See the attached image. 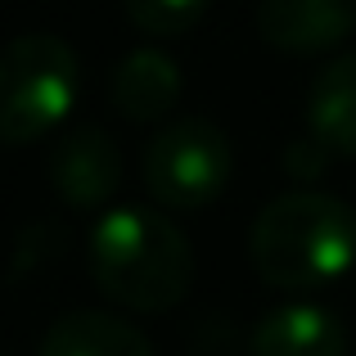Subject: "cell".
Segmentation results:
<instances>
[{
    "label": "cell",
    "mask_w": 356,
    "mask_h": 356,
    "mask_svg": "<svg viewBox=\"0 0 356 356\" xmlns=\"http://www.w3.org/2000/svg\"><path fill=\"white\" fill-rule=\"evenodd\" d=\"M90 280L127 312H172L185 302L194 280L190 239L167 212H149L140 203L113 208L90 230Z\"/></svg>",
    "instance_id": "1"
},
{
    "label": "cell",
    "mask_w": 356,
    "mask_h": 356,
    "mask_svg": "<svg viewBox=\"0 0 356 356\" xmlns=\"http://www.w3.org/2000/svg\"><path fill=\"white\" fill-rule=\"evenodd\" d=\"M257 275L280 293H316L356 266V212L334 194L289 190L248 230Z\"/></svg>",
    "instance_id": "2"
},
{
    "label": "cell",
    "mask_w": 356,
    "mask_h": 356,
    "mask_svg": "<svg viewBox=\"0 0 356 356\" xmlns=\"http://www.w3.org/2000/svg\"><path fill=\"white\" fill-rule=\"evenodd\" d=\"M81 63L63 36L23 32L0 50V140L32 145L68 118Z\"/></svg>",
    "instance_id": "3"
},
{
    "label": "cell",
    "mask_w": 356,
    "mask_h": 356,
    "mask_svg": "<svg viewBox=\"0 0 356 356\" xmlns=\"http://www.w3.org/2000/svg\"><path fill=\"white\" fill-rule=\"evenodd\" d=\"M230 185V140L208 118L167 122L145 149V190L167 212H203Z\"/></svg>",
    "instance_id": "4"
},
{
    "label": "cell",
    "mask_w": 356,
    "mask_h": 356,
    "mask_svg": "<svg viewBox=\"0 0 356 356\" xmlns=\"http://www.w3.org/2000/svg\"><path fill=\"white\" fill-rule=\"evenodd\" d=\"M45 176H50V190L72 212H99L108 208V199L122 185V154L104 127L81 122V127H68L54 140Z\"/></svg>",
    "instance_id": "5"
},
{
    "label": "cell",
    "mask_w": 356,
    "mask_h": 356,
    "mask_svg": "<svg viewBox=\"0 0 356 356\" xmlns=\"http://www.w3.org/2000/svg\"><path fill=\"white\" fill-rule=\"evenodd\" d=\"M257 32L270 50L325 54L356 32V0H257Z\"/></svg>",
    "instance_id": "6"
},
{
    "label": "cell",
    "mask_w": 356,
    "mask_h": 356,
    "mask_svg": "<svg viewBox=\"0 0 356 356\" xmlns=\"http://www.w3.org/2000/svg\"><path fill=\"white\" fill-rule=\"evenodd\" d=\"M181 90H185V77L176 68V59L167 50H154V45L122 54V63L108 77L113 108L127 122H163L181 104Z\"/></svg>",
    "instance_id": "7"
},
{
    "label": "cell",
    "mask_w": 356,
    "mask_h": 356,
    "mask_svg": "<svg viewBox=\"0 0 356 356\" xmlns=\"http://www.w3.org/2000/svg\"><path fill=\"white\" fill-rule=\"evenodd\" d=\"M252 356H348V330L316 302H289L257 321Z\"/></svg>",
    "instance_id": "8"
},
{
    "label": "cell",
    "mask_w": 356,
    "mask_h": 356,
    "mask_svg": "<svg viewBox=\"0 0 356 356\" xmlns=\"http://www.w3.org/2000/svg\"><path fill=\"white\" fill-rule=\"evenodd\" d=\"M41 356H154V343L122 316L68 312L45 330Z\"/></svg>",
    "instance_id": "9"
},
{
    "label": "cell",
    "mask_w": 356,
    "mask_h": 356,
    "mask_svg": "<svg viewBox=\"0 0 356 356\" xmlns=\"http://www.w3.org/2000/svg\"><path fill=\"white\" fill-rule=\"evenodd\" d=\"M307 131H316L339 158H356V54H339L316 72Z\"/></svg>",
    "instance_id": "10"
},
{
    "label": "cell",
    "mask_w": 356,
    "mask_h": 356,
    "mask_svg": "<svg viewBox=\"0 0 356 356\" xmlns=\"http://www.w3.org/2000/svg\"><path fill=\"white\" fill-rule=\"evenodd\" d=\"M122 9L145 36L172 41V36L194 32V23L208 14V0H122Z\"/></svg>",
    "instance_id": "11"
},
{
    "label": "cell",
    "mask_w": 356,
    "mask_h": 356,
    "mask_svg": "<svg viewBox=\"0 0 356 356\" xmlns=\"http://www.w3.org/2000/svg\"><path fill=\"white\" fill-rule=\"evenodd\" d=\"M334 158V149L325 145L316 131H307V136H298L293 145L284 149V167L298 176V181H316V176L325 172V163Z\"/></svg>",
    "instance_id": "12"
}]
</instances>
